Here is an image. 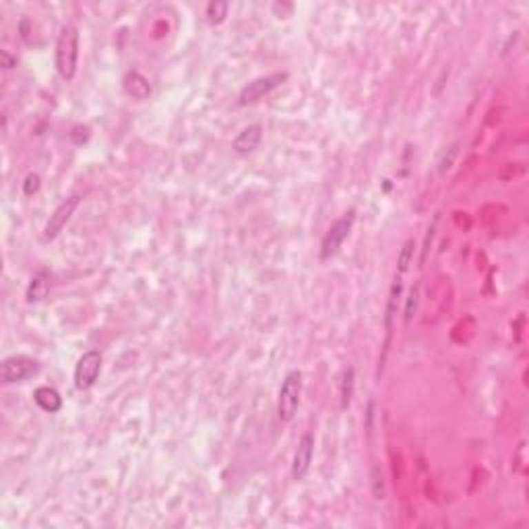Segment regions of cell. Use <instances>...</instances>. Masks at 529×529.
<instances>
[{
  "label": "cell",
  "mask_w": 529,
  "mask_h": 529,
  "mask_svg": "<svg viewBox=\"0 0 529 529\" xmlns=\"http://www.w3.org/2000/svg\"><path fill=\"white\" fill-rule=\"evenodd\" d=\"M79 60V31L74 25H64L56 41V70L64 81H70L76 72Z\"/></svg>",
  "instance_id": "6da1fadb"
},
{
  "label": "cell",
  "mask_w": 529,
  "mask_h": 529,
  "mask_svg": "<svg viewBox=\"0 0 529 529\" xmlns=\"http://www.w3.org/2000/svg\"><path fill=\"white\" fill-rule=\"evenodd\" d=\"M300 395H302V372L291 370L285 374L279 388V397H277V417L281 422L293 419L300 405Z\"/></svg>",
  "instance_id": "7a4b0ae2"
},
{
  "label": "cell",
  "mask_w": 529,
  "mask_h": 529,
  "mask_svg": "<svg viewBox=\"0 0 529 529\" xmlns=\"http://www.w3.org/2000/svg\"><path fill=\"white\" fill-rule=\"evenodd\" d=\"M355 223V209H349L347 213H343L324 234L322 244H320V258L326 260L333 254H337V250L341 248V244L345 242V238L349 236L351 227Z\"/></svg>",
  "instance_id": "3957f363"
},
{
  "label": "cell",
  "mask_w": 529,
  "mask_h": 529,
  "mask_svg": "<svg viewBox=\"0 0 529 529\" xmlns=\"http://www.w3.org/2000/svg\"><path fill=\"white\" fill-rule=\"evenodd\" d=\"M101 353L95 351V349H89L85 351L79 360H76V366H74V386L79 391H87L95 384V380L99 378V372H101Z\"/></svg>",
  "instance_id": "277c9868"
},
{
  "label": "cell",
  "mask_w": 529,
  "mask_h": 529,
  "mask_svg": "<svg viewBox=\"0 0 529 529\" xmlns=\"http://www.w3.org/2000/svg\"><path fill=\"white\" fill-rule=\"evenodd\" d=\"M37 370H39L37 362L27 355H10V357H4L0 364V376L6 384L27 380L33 374H37Z\"/></svg>",
  "instance_id": "5b68a950"
},
{
  "label": "cell",
  "mask_w": 529,
  "mask_h": 529,
  "mask_svg": "<svg viewBox=\"0 0 529 529\" xmlns=\"http://www.w3.org/2000/svg\"><path fill=\"white\" fill-rule=\"evenodd\" d=\"M285 79H287L285 72H273V74L254 79L252 83H248V85L242 89V93H240V105H248V103H254V101L262 99V97L269 95L273 89H277Z\"/></svg>",
  "instance_id": "8992f818"
},
{
  "label": "cell",
  "mask_w": 529,
  "mask_h": 529,
  "mask_svg": "<svg viewBox=\"0 0 529 529\" xmlns=\"http://www.w3.org/2000/svg\"><path fill=\"white\" fill-rule=\"evenodd\" d=\"M79 203H81V196H79V194H72V196H68L66 200H62V203L54 209V213L50 215V219H48V223H45V227H43V238H45V240H54V238L62 231V227L70 221V217H72L74 209L79 207Z\"/></svg>",
  "instance_id": "52a82bcc"
},
{
  "label": "cell",
  "mask_w": 529,
  "mask_h": 529,
  "mask_svg": "<svg viewBox=\"0 0 529 529\" xmlns=\"http://www.w3.org/2000/svg\"><path fill=\"white\" fill-rule=\"evenodd\" d=\"M312 455H314V436L310 432H306L300 438L298 448L293 453V461H291V477L295 481L306 477V473L310 469V463H312Z\"/></svg>",
  "instance_id": "ba28073f"
},
{
  "label": "cell",
  "mask_w": 529,
  "mask_h": 529,
  "mask_svg": "<svg viewBox=\"0 0 529 529\" xmlns=\"http://www.w3.org/2000/svg\"><path fill=\"white\" fill-rule=\"evenodd\" d=\"M260 138H262V128L258 124H250L244 130H240V134L234 138L231 147L236 153H250L258 147Z\"/></svg>",
  "instance_id": "9c48e42d"
},
{
  "label": "cell",
  "mask_w": 529,
  "mask_h": 529,
  "mask_svg": "<svg viewBox=\"0 0 529 529\" xmlns=\"http://www.w3.org/2000/svg\"><path fill=\"white\" fill-rule=\"evenodd\" d=\"M48 291H50V271L41 269L31 277V281L27 285V291H25V298H27L29 304L41 302L48 295Z\"/></svg>",
  "instance_id": "30bf717a"
},
{
  "label": "cell",
  "mask_w": 529,
  "mask_h": 529,
  "mask_svg": "<svg viewBox=\"0 0 529 529\" xmlns=\"http://www.w3.org/2000/svg\"><path fill=\"white\" fill-rule=\"evenodd\" d=\"M33 399H35V403H37L43 411H48V413H56V411L62 407V397H60V393H58L56 388H52V386H39V388H35Z\"/></svg>",
  "instance_id": "8fae6325"
},
{
  "label": "cell",
  "mask_w": 529,
  "mask_h": 529,
  "mask_svg": "<svg viewBox=\"0 0 529 529\" xmlns=\"http://www.w3.org/2000/svg\"><path fill=\"white\" fill-rule=\"evenodd\" d=\"M124 89L128 95H132L134 99H147L151 95V85L149 81L141 74V72H128L124 79Z\"/></svg>",
  "instance_id": "7c38bea8"
},
{
  "label": "cell",
  "mask_w": 529,
  "mask_h": 529,
  "mask_svg": "<svg viewBox=\"0 0 529 529\" xmlns=\"http://www.w3.org/2000/svg\"><path fill=\"white\" fill-rule=\"evenodd\" d=\"M227 10H229V4H227V2L213 0V2L207 4V21H209L211 25H219V23L225 21Z\"/></svg>",
  "instance_id": "4fadbf2b"
},
{
  "label": "cell",
  "mask_w": 529,
  "mask_h": 529,
  "mask_svg": "<svg viewBox=\"0 0 529 529\" xmlns=\"http://www.w3.org/2000/svg\"><path fill=\"white\" fill-rule=\"evenodd\" d=\"M413 240H405L403 242V246H401V250H399V256H397V273H403L405 275V271L409 269V264H411V258H413Z\"/></svg>",
  "instance_id": "5bb4252c"
},
{
  "label": "cell",
  "mask_w": 529,
  "mask_h": 529,
  "mask_svg": "<svg viewBox=\"0 0 529 529\" xmlns=\"http://www.w3.org/2000/svg\"><path fill=\"white\" fill-rule=\"evenodd\" d=\"M351 395H353V368H347L341 380V409L349 407Z\"/></svg>",
  "instance_id": "9a60e30c"
},
{
  "label": "cell",
  "mask_w": 529,
  "mask_h": 529,
  "mask_svg": "<svg viewBox=\"0 0 529 529\" xmlns=\"http://www.w3.org/2000/svg\"><path fill=\"white\" fill-rule=\"evenodd\" d=\"M417 300H419V287L413 285L409 295H407V302H405V312H403V318L405 322H409L413 316H415V310H417Z\"/></svg>",
  "instance_id": "2e32d148"
},
{
  "label": "cell",
  "mask_w": 529,
  "mask_h": 529,
  "mask_svg": "<svg viewBox=\"0 0 529 529\" xmlns=\"http://www.w3.org/2000/svg\"><path fill=\"white\" fill-rule=\"evenodd\" d=\"M39 186H41L39 176H37V174H27V178H25V182H23V192H25L27 196H31V194H35V192L39 190Z\"/></svg>",
  "instance_id": "e0dca14e"
},
{
  "label": "cell",
  "mask_w": 529,
  "mask_h": 529,
  "mask_svg": "<svg viewBox=\"0 0 529 529\" xmlns=\"http://www.w3.org/2000/svg\"><path fill=\"white\" fill-rule=\"evenodd\" d=\"M436 223H438V215L434 217L432 225L428 227V234H426V240H424V248H422V258H419V264H424V262H426V258H428V250H430V242H432V236H434Z\"/></svg>",
  "instance_id": "ac0fdd59"
},
{
  "label": "cell",
  "mask_w": 529,
  "mask_h": 529,
  "mask_svg": "<svg viewBox=\"0 0 529 529\" xmlns=\"http://www.w3.org/2000/svg\"><path fill=\"white\" fill-rule=\"evenodd\" d=\"M455 155H457V145H453V147L448 149V157H446V155L442 157V161H440V174H444V172L450 167V163H453Z\"/></svg>",
  "instance_id": "d6986e66"
},
{
  "label": "cell",
  "mask_w": 529,
  "mask_h": 529,
  "mask_svg": "<svg viewBox=\"0 0 529 529\" xmlns=\"http://www.w3.org/2000/svg\"><path fill=\"white\" fill-rule=\"evenodd\" d=\"M0 60H2V66H4V68H12V66L17 64V60H14V58H10L6 50H2V52H0Z\"/></svg>",
  "instance_id": "ffe728a7"
}]
</instances>
